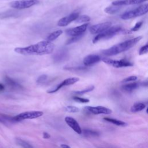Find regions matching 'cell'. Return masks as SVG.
<instances>
[{
	"label": "cell",
	"instance_id": "obj_27",
	"mask_svg": "<svg viewBox=\"0 0 148 148\" xmlns=\"http://www.w3.org/2000/svg\"><path fill=\"white\" fill-rule=\"evenodd\" d=\"M64 69L71 71H84L87 69V67L86 66H64Z\"/></svg>",
	"mask_w": 148,
	"mask_h": 148
},
{
	"label": "cell",
	"instance_id": "obj_22",
	"mask_svg": "<svg viewBox=\"0 0 148 148\" xmlns=\"http://www.w3.org/2000/svg\"><path fill=\"white\" fill-rule=\"evenodd\" d=\"M82 133L86 137H97L99 135L98 131L91 129H84L82 130Z\"/></svg>",
	"mask_w": 148,
	"mask_h": 148
},
{
	"label": "cell",
	"instance_id": "obj_3",
	"mask_svg": "<svg viewBox=\"0 0 148 148\" xmlns=\"http://www.w3.org/2000/svg\"><path fill=\"white\" fill-rule=\"evenodd\" d=\"M131 31L130 30L123 29L121 26L117 25L109 27L105 31L97 34L92 40V43H95L100 40L108 39L112 38L118 34H130Z\"/></svg>",
	"mask_w": 148,
	"mask_h": 148
},
{
	"label": "cell",
	"instance_id": "obj_7",
	"mask_svg": "<svg viewBox=\"0 0 148 148\" xmlns=\"http://www.w3.org/2000/svg\"><path fill=\"white\" fill-rule=\"evenodd\" d=\"M101 60L105 64L116 68L132 66L134 65L132 62L124 59L120 60H115L105 57V58H101Z\"/></svg>",
	"mask_w": 148,
	"mask_h": 148
},
{
	"label": "cell",
	"instance_id": "obj_26",
	"mask_svg": "<svg viewBox=\"0 0 148 148\" xmlns=\"http://www.w3.org/2000/svg\"><path fill=\"white\" fill-rule=\"evenodd\" d=\"M90 17L87 15H82L79 16L76 19L75 21L77 23H84L88 22L90 20Z\"/></svg>",
	"mask_w": 148,
	"mask_h": 148
},
{
	"label": "cell",
	"instance_id": "obj_35",
	"mask_svg": "<svg viewBox=\"0 0 148 148\" xmlns=\"http://www.w3.org/2000/svg\"><path fill=\"white\" fill-rule=\"evenodd\" d=\"M50 135L47 132H43V138L44 139H49L50 138Z\"/></svg>",
	"mask_w": 148,
	"mask_h": 148
},
{
	"label": "cell",
	"instance_id": "obj_9",
	"mask_svg": "<svg viewBox=\"0 0 148 148\" xmlns=\"http://www.w3.org/2000/svg\"><path fill=\"white\" fill-rule=\"evenodd\" d=\"M79 80V78H78V77H73L67 78V79L64 80L62 82H61L58 84H57L55 87L49 90L47 92L49 94L54 93V92H57V91H58L60 89H61L62 87H63L64 86H67L76 83V82H77Z\"/></svg>",
	"mask_w": 148,
	"mask_h": 148
},
{
	"label": "cell",
	"instance_id": "obj_4",
	"mask_svg": "<svg viewBox=\"0 0 148 148\" xmlns=\"http://www.w3.org/2000/svg\"><path fill=\"white\" fill-rule=\"evenodd\" d=\"M148 11V5L147 3L139 6L135 9L126 11L121 16L123 20H128L145 14Z\"/></svg>",
	"mask_w": 148,
	"mask_h": 148
},
{
	"label": "cell",
	"instance_id": "obj_19",
	"mask_svg": "<svg viewBox=\"0 0 148 148\" xmlns=\"http://www.w3.org/2000/svg\"><path fill=\"white\" fill-rule=\"evenodd\" d=\"M103 120L110 123L112 124H113L116 125L117 126H120V127H125L127 125V123L125 121H123L122 120H120L116 119H113V118H110V117H103Z\"/></svg>",
	"mask_w": 148,
	"mask_h": 148
},
{
	"label": "cell",
	"instance_id": "obj_20",
	"mask_svg": "<svg viewBox=\"0 0 148 148\" xmlns=\"http://www.w3.org/2000/svg\"><path fill=\"white\" fill-rule=\"evenodd\" d=\"M62 32H63V31L61 29H58V30H57L56 31H54L52 33L50 34L46 37L45 40L52 42L53 40H56L57 38H58L62 34Z\"/></svg>",
	"mask_w": 148,
	"mask_h": 148
},
{
	"label": "cell",
	"instance_id": "obj_15",
	"mask_svg": "<svg viewBox=\"0 0 148 148\" xmlns=\"http://www.w3.org/2000/svg\"><path fill=\"white\" fill-rule=\"evenodd\" d=\"M147 0H117L113 1L112 4L114 6H124V5H131L146 2Z\"/></svg>",
	"mask_w": 148,
	"mask_h": 148
},
{
	"label": "cell",
	"instance_id": "obj_28",
	"mask_svg": "<svg viewBox=\"0 0 148 148\" xmlns=\"http://www.w3.org/2000/svg\"><path fill=\"white\" fill-rule=\"evenodd\" d=\"M65 110L69 113H77L79 112V109L75 106H66L65 107Z\"/></svg>",
	"mask_w": 148,
	"mask_h": 148
},
{
	"label": "cell",
	"instance_id": "obj_18",
	"mask_svg": "<svg viewBox=\"0 0 148 148\" xmlns=\"http://www.w3.org/2000/svg\"><path fill=\"white\" fill-rule=\"evenodd\" d=\"M139 86V84L137 82H132L125 84L121 86V89L126 92H132Z\"/></svg>",
	"mask_w": 148,
	"mask_h": 148
},
{
	"label": "cell",
	"instance_id": "obj_2",
	"mask_svg": "<svg viewBox=\"0 0 148 148\" xmlns=\"http://www.w3.org/2000/svg\"><path fill=\"white\" fill-rule=\"evenodd\" d=\"M142 38V36H139L134 38L127 40L120 43L116 44L107 49L102 50V53L106 56H112L125 51L134 46Z\"/></svg>",
	"mask_w": 148,
	"mask_h": 148
},
{
	"label": "cell",
	"instance_id": "obj_36",
	"mask_svg": "<svg viewBox=\"0 0 148 148\" xmlns=\"http://www.w3.org/2000/svg\"><path fill=\"white\" fill-rule=\"evenodd\" d=\"M60 147L61 148H71L69 145H66V144H64V143H62L60 145Z\"/></svg>",
	"mask_w": 148,
	"mask_h": 148
},
{
	"label": "cell",
	"instance_id": "obj_12",
	"mask_svg": "<svg viewBox=\"0 0 148 148\" xmlns=\"http://www.w3.org/2000/svg\"><path fill=\"white\" fill-rule=\"evenodd\" d=\"M79 16V12H73L59 20L57 25L60 27H65L68 25L71 22L75 21L77 17Z\"/></svg>",
	"mask_w": 148,
	"mask_h": 148
},
{
	"label": "cell",
	"instance_id": "obj_5",
	"mask_svg": "<svg viewBox=\"0 0 148 148\" xmlns=\"http://www.w3.org/2000/svg\"><path fill=\"white\" fill-rule=\"evenodd\" d=\"M43 115V112L40 110L27 111L21 113L14 117H12V120L14 121H20L26 119H34L39 118Z\"/></svg>",
	"mask_w": 148,
	"mask_h": 148
},
{
	"label": "cell",
	"instance_id": "obj_37",
	"mask_svg": "<svg viewBox=\"0 0 148 148\" xmlns=\"http://www.w3.org/2000/svg\"><path fill=\"white\" fill-rule=\"evenodd\" d=\"M5 90V86H3V84H2V83H0V92H3Z\"/></svg>",
	"mask_w": 148,
	"mask_h": 148
},
{
	"label": "cell",
	"instance_id": "obj_6",
	"mask_svg": "<svg viewBox=\"0 0 148 148\" xmlns=\"http://www.w3.org/2000/svg\"><path fill=\"white\" fill-rule=\"evenodd\" d=\"M38 3V0H17L10 2L9 5L14 9H24L34 6Z\"/></svg>",
	"mask_w": 148,
	"mask_h": 148
},
{
	"label": "cell",
	"instance_id": "obj_21",
	"mask_svg": "<svg viewBox=\"0 0 148 148\" xmlns=\"http://www.w3.org/2000/svg\"><path fill=\"white\" fill-rule=\"evenodd\" d=\"M146 105L142 102H136L131 108V111L133 113H136L144 110L146 108Z\"/></svg>",
	"mask_w": 148,
	"mask_h": 148
},
{
	"label": "cell",
	"instance_id": "obj_30",
	"mask_svg": "<svg viewBox=\"0 0 148 148\" xmlns=\"http://www.w3.org/2000/svg\"><path fill=\"white\" fill-rule=\"evenodd\" d=\"M83 36V34L80 35H78V36H72V38H71V39L68 40V41L66 42V45H69V44H71V43H75V42H77L80 39H81Z\"/></svg>",
	"mask_w": 148,
	"mask_h": 148
},
{
	"label": "cell",
	"instance_id": "obj_33",
	"mask_svg": "<svg viewBox=\"0 0 148 148\" xmlns=\"http://www.w3.org/2000/svg\"><path fill=\"white\" fill-rule=\"evenodd\" d=\"M138 77L136 76H128L125 79H124L121 82L122 83H127V82H133V81H136L137 80Z\"/></svg>",
	"mask_w": 148,
	"mask_h": 148
},
{
	"label": "cell",
	"instance_id": "obj_23",
	"mask_svg": "<svg viewBox=\"0 0 148 148\" xmlns=\"http://www.w3.org/2000/svg\"><path fill=\"white\" fill-rule=\"evenodd\" d=\"M120 10V6H114L113 5L112 6H108L104 10L105 13L110 14H113L116 13H117Z\"/></svg>",
	"mask_w": 148,
	"mask_h": 148
},
{
	"label": "cell",
	"instance_id": "obj_25",
	"mask_svg": "<svg viewBox=\"0 0 148 148\" xmlns=\"http://www.w3.org/2000/svg\"><path fill=\"white\" fill-rule=\"evenodd\" d=\"M94 86L93 85H91V86H90L89 87L86 88L85 89H83V90H79V91H76L74 92V94H76V95H83V94H84L86 93H87V92H91L92 91V90H94Z\"/></svg>",
	"mask_w": 148,
	"mask_h": 148
},
{
	"label": "cell",
	"instance_id": "obj_8",
	"mask_svg": "<svg viewBox=\"0 0 148 148\" xmlns=\"http://www.w3.org/2000/svg\"><path fill=\"white\" fill-rule=\"evenodd\" d=\"M84 110L89 113L93 114H109L112 113V110L103 106H86L84 107Z\"/></svg>",
	"mask_w": 148,
	"mask_h": 148
},
{
	"label": "cell",
	"instance_id": "obj_16",
	"mask_svg": "<svg viewBox=\"0 0 148 148\" xmlns=\"http://www.w3.org/2000/svg\"><path fill=\"white\" fill-rule=\"evenodd\" d=\"M3 79L5 84L10 88L21 89L23 88L22 86L18 83H17L16 81H15L14 80H13L12 78L8 76H5Z\"/></svg>",
	"mask_w": 148,
	"mask_h": 148
},
{
	"label": "cell",
	"instance_id": "obj_17",
	"mask_svg": "<svg viewBox=\"0 0 148 148\" xmlns=\"http://www.w3.org/2000/svg\"><path fill=\"white\" fill-rule=\"evenodd\" d=\"M68 57V51L66 49H61L57 51L53 56L55 62H61L64 61Z\"/></svg>",
	"mask_w": 148,
	"mask_h": 148
},
{
	"label": "cell",
	"instance_id": "obj_10",
	"mask_svg": "<svg viewBox=\"0 0 148 148\" xmlns=\"http://www.w3.org/2000/svg\"><path fill=\"white\" fill-rule=\"evenodd\" d=\"M88 25V24H83L81 25L77 26L74 28L67 29L65 31V34L67 35L71 36H75L83 35L86 31Z\"/></svg>",
	"mask_w": 148,
	"mask_h": 148
},
{
	"label": "cell",
	"instance_id": "obj_13",
	"mask_svg": "<svg viewBox=\"0 0 148 148\" xmlns=\"http://www.w3.org/2000/svg\"><path fill=\"white\" fill-rule=\"evenodd\" d=\"M64 120L66 124L69 127H71L76 133L80 135L82 134V129L81 128L79 124L76 120V119L70 116H66L65 117Z\"/></svg>",
	"mask_w": 148,
	"mask_h": 148
},
{
	"label": "cell",
	"instance_id": "obj_24",
	"mask_svg": "<svg viewBox=\"0 0 148 148\" xmlns=\"http://www.w3.org/2000/svg\"><path fill=\"white\" fill-rule=\"evenodd\" d=\"M16 142L18 145H19L23 148H34L31 144H29V143H28L27 142L22 139L16 138Z\"/></svg>",
	"mask_w": 148,
	"mask_h": 148
},
{
	"label": "cell",
	"instance_id": "obj_32",
	"mask_svg": "<svg viewBox=\"0 0 148 148\" xmlns=\"http://www.w3.org/2000/svg\"><path fill=\"white\" fill-rule=\"evenodd\" d=\"M143 23V21H140L137 22V23L135 24V25L130 29V31H131V32H132V31H136L139 30V29L140 28V27H142Z\"/></svg>",
	"mask_w": 148,
	"mask_h": 148
},
{
	"label": "cell",
	"instance_id": "obj_29",
	"mask_svg": "<svg viewBox=\"0 0 148 148\" xmlns=\"http://www.w3.org/2000/svg\"><path fill=\"white\" fill-rule=\"evenodd\" d=\"M72 99L77 102H80V103H88L90 102V100L87 98H82V97H79L78 96H75L72 97Z\"/></svg>",
	"mask_w": 148,
	"mask_h": 148
},
{
	"label": "cell",
	"instance_id": "obj_34",
	"mask_svg": "<svg viewBox=\"0 0 148 148\" xmlns=\"http://www.w3.org/2000/svg\"><path fill=\"white\" fill-rule=\"evenodd\" d=\"M148 51V45L147 44H146L145 46H142L139 51V55H143L144 54H146L147 53Z\"/></svg>",
	"mask_w": 148,
	"mask_h": 148
},
{
	"label": "cell",
	"instance_id": "obj_14",
	"mask_svg": "<svg viewBox=\"0 0 148 148\" xmlns=\"http://www.w3.org/2000/svg\"><path fill=\"white\" fill-rule=\"evenodd\" d=\"M101 60V58L97 54H89L83 59V64L85 66H90Z\"/></svg>",
	"mask_w": 148,
	"mask_h": 148
},
{
	"label": "cell",
	"instance_id": "obj_1",
	"mask_svg": "<svg viewBox=\"0 0 148 148\" xmlns=\"http://www.w3.org/2000/svg\"><path fill=\"white\" fill-rule=\"evenodd\" d=\"M54 45L46 40L40 41L37 43L23 47H16L14 51L22 55H45L53 52Z\"/></svg>",
	"mask_w": 148,
	"mask_h": 148
},
{
	"label": "cell",
	"instance_id": "obj_11",
	"mask_svg": "<svg viewBox=\"0 0 148 148\" xmlns=\"http://www.w3.org/2000/svg\"><path fill=\"white\" fill-rule=\"evenodd\" d=\"M111 22H105L102 23H99L97 24L91 26L89 28V31L92 34H99L111 27Z\"/></svg>",
	"mask_w": 148,
	"mask_h": 148
},
{
	"label": "cell",
	"instance_id": "obj_31",
	"mask_svg": "<svg viewBox=\"0 0 148 148\" xmlns=\"http://www.w3.org/2000/svg\"><path fill=\"white\" fill-rule=\"evenodd\" d=\"M47 79V76L46 75H42L38 77V78L36 80V83L38 84H43L44 83Z\"/></svg>",
	"mask_w": 148,
	"mask_h": 148
}]
</instances>
